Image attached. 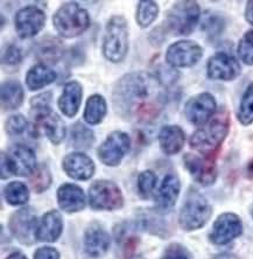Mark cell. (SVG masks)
<instances>
[{
    "label": "cell",
    "mask_w": 253,
    "mask_h": 259,
    "mask_svg": "<svg viewBox=\"0 0 253 259\" xmlns=\"http://www.w3.org/2000/svg\"><path fill=\"white\" fill-rule=\"evenodd\" d=\"M164 82L158 74L129 72L116 83L112 91L113 109L129 120H148L162 110Z\"/></svg>",
    "instance_id": "obj_1"
},
{
    "label": "cell",
    "mask_w": 253,
    "mask_h": 259,
    "mask_svg": "<svg viewBox=\"0 0 253 259\" xmlns=\"http://www.w3.org/2000/svg\"><path fill=\"white\" fill-rule=\"evenodd\" d=\"M53 100L52 94L42 93L30 100V106H32V118L35 123L44 128L46 136L53 144L59 145L66 138V124L61 119V117L54 112L51 108V102Z\"/></svg>",
    "instance_id": "obj_2"
},
{
    "label": "cell",
    "mask_w": 253,
    "mask_h": 259,
    "mask_svg": "<svg viewBox=\"0 0 253 259\" xmlns=\"http://www.w3.org/2000/svg\"><path fill=\"white\" fill-rule=\"evenodd\" d=\"M53 24L60 36L71 39L79 36L90 26V15L77 3L63 4L53 17Z\"/></svg>",
    "instance_id": "obj_3"
},
{
    "label": "cell",
    "mask_w": 253,
    "mask_h": 259,
    "mask_svg": "<svg viewBox=\"0 0 253 259\" xmlns=\"http://www.w3.org/2000/svg\"><path fill=\"white\" fill-rule=\"evenodd\" d=\"M129 52V25L122 15H113L107 21L104 40H103V55L110 62L119 63L126 58Z\"/></svg>",
    "instance_id": "obj_4"
},
{
    "label": "cell",
    "mask_w": 253,
    "mask_h": 259,
    "mask_svg": "<svg viewBox=\"0 0 253 259\" xmlns=\"http://www.w3.org/2000/svg\"><path fill=\"white\" fill-rule=\"evenodd\" d=\"M229 132V118L225 115L216 116L206 121L191 136L190 146L203 154L216 151Z\"/></svg>",
    "instance_id": "obj_5"
},
{
    "label": "cell",
    "mask_w": 253,
    "mask_h": 259,
    "mask_svg": "<svg viewBox=\"0 0 253 259\" xmlns=\"http://www.w3.org/2000/svg\"><path fill=\"white\" fill-rule=\"evenodd\" d=\"M213 208L208 200L198 193L190 189L183 203L179 216V223L187 231L201 229L212 217Z\"/></svg>",
    "instance_id": "obj_6"
},
{
    "label": "cell",
    "mask_w": 253,
    "mask_h": 259,
    "mask_svg": "<svg viewBox=\"0 0 253 259\" xmlns=\"http://www.w3.org/2000/svg\"><path fill=\"white\" fill-rule=\"evenodd\" d=\"M200 17L201 9L196 2H178L168 11L164 25L174 35H189L196 27Z\"/></svg>",
    "instance_id": "obj_7"
},
{
    "label": "cell",
    "mask_w": 253,
    "mask_h": 259,
    "mask_svg": "<svg viewBox=\"0 0 253 259\" xmlns=\"http://www.w3.org/2000/svg\"><path fill=\"white\" fill-rule=\"evenodd\" d=\"M36 169L35 152L26 145L18 144L9 153H2V179L10 175L27 177Z\"/></svg>",
    "instance_id": "obj_8"
},
{
    "label": "cell",
    "mask_w": 253,
    "mask_h": 259,
    "mask_svg": "<svg viewBox=\"0 0 253 259\" xmlns=\"http://www.w3.org/2000/svg\"><path fill=\"white\" fill-rule=\"evenodd\" d=\"M89 203L96 210H117L124 205V196L112 181L98 180L89 188Z\"/></svg>",
    "instance_id": "obj_9"
},
{
    "label": "cell",
    "mask_w": 253,
    "mask_h": 259,
    "mask_svg": "<svg viewBox=\"0 0 253 259\" xmlns=\"http://www.w3.org/2000/svg\"><path fill=\"white\" fill-rule=\"evenodd\" d=\"M130 147H131L130 137L122 131H113L99 146L97 154L104 165L116 167L128 154Z\"/></svg>",
    "instance_id": "obj_10"
},
{
    "label": "cell",
    "mask_w": 253,
    "mask_h": 259,
    "mask_svg": "<svg viewBox=\"0 0 253 259\" xmlns=\"http://www.w3.org/2000/svg\"><path fill=\"white\" fill-rule=\"evenodd\" d=\"M203 49L191 40H181L170 46L166 52V61L174 68L193 67L201 60Z\"/></svg>",
    "instance_id": "obj_11"
},
{
    "label": "cell",
    "mask_w": 253,
    "mask_h": 259,
    "mask_svg": "<svg viewBox=\"0 0 253 259\" xmlns=\"http://www.w3.org/2000/svg\"><path fill=\"white\" fill-rule=\"evenodd\" d=\"M46 24L44 11L35 6H26L19 10L14 18V26L20 39H30L39 34Z\"/></svg>",
    "instance_id": "obj_12"
},
{
    "label": "cell",
    "mask_w": 253,
    "mask_h": 259,
    "mask_svg": "<svg viewBox=\"0 0 253 259\" xmlns=\"http://www.w3.org/2000/svg\"><path fill=\"white\" fill-rule=\"evenodd\" d=\"M36 216L30 208H22L13 212L10 219V230L22 244L30 245L36 239Z\"/></svg>",
    "instance_id": "obj_13"
},
{
    "label": "cell",
    "mask_w": 253,
    "mask_h": 259,
    "mask_svg": "<svg viewBox=\"0 0 253 259\" xmlns=\"http://www.w3.org/2000/svg\"><path fill=\"white\" fill-rule=\"evenodd\" d=\"M216 100L212 94L202 93L187 102L185 113L187 119L194 125H204L216 112Z\"/></svg>",
    "instance_id": "obj_14"
},
{
    "label": "cell",
    "mask_w": 253,
    "mask_h": 259,
    "mask_svg": "<svg viewBox=\"0 0 253 259\" xmlns=\"http://www.w3.org/2000/svg\"><path fill=\"white\" fill-rule=\"evenodd\" d=\"M241 231L243 226L239 217L232 212H225L215 221L210 239L215 244L224 245L240 236Z\"/></svg>",
    "instance_id": "obj_15"
},
{
    "label": "cell",
    "mask_w": 253,
    "mask_h": 259,
    "mask_svg": "<svg viewBox=\"0 0 253 259\" xmlns=\"http://www.w3.org/2000/svg\"><path fill=\"white\" fill-rule=\"evenodd\" d=\"M241 68L238 61L227 53H218L208 61L206 74L212 79L232 81L240 75Z\"/></svg>",
    "instance_id": "obj_16"
},
{
    "label": "cell",
    "mask_w": 253,
    "mask_h": 259,
    "mask_svg": "<svg viewBox=\"0 0 253 259\" xmlns=\"http://www.w3.org/2000/svg\"><path fill=\"white\" fill-rule=\"evenodd\" d=\"M186 168L189 170L191 177L203 186H210L216 181L217 169L212 160L197 157L195 154H186L185 159Z\"/></svg>",
    "instance_id": "obj_17"
},
{
    "label": "cell",
    "mask_w": 253,
    "mask_h": 259,
    "mask_svg": "<svg viewBox=\"0 0 253 259\" xmlns=\"http://www.w3.org/2000/svg\"><path fill=\"white\" fill-rule=\"evenodd\" d=\"M62 166L69 177L78 181L89 180L95 174L94 161L82 152H72L66 155Z\"/></svg>",
    "instance_id": "obj_18"
},
{
    "label": "cell",
    "mask_w": 253,
    "mask_h": 259,
    "mask_svg": "<svg viewBox=\"0 0 253 259\" xmlns=\"http://www.w3.org/2000/svg\"><path fill=\"white\" fill-rule=\"evenodd\" d=\"M110 236L101 224L93 223L84 234V250L93 258L103 257L110 247Z\"/></svg>",
    "instance_id": "obj_19"
},
{
    "label": "cell",
    "mask_w": 253,
    "mask_h": 259,
    "mask_svg": "<svg viewBox=\"0 0 253 259\" xmlns=\"http://www.w3.org/2000/svg\"><path fill=\"white\" fill-rule=\"evenodd\" d=\"M57 202L63 211L72 214L86 207V195L77 185L64 184L57 189Z\"/></svg>",
    "instance_id": "obj_20"
},
{
    "label": "cell",
    "mask_w": 253,
    "mask_h": 259,
    "mask_svg": "<svg viewBox=\"0 0 253 259\" xmlns=\"http://www.w3.org/2000/svg\"><path fill=\"white\" fill-rule=\"evenodd\" d=\"M63 220L57 210H51L42 217L37 227L36 239L39 242H55L62 234Z\"/></svg>",
    "instance_id": "obj_21"
},
{
    "label": "cell",
    "mask_w": 253,
    "mask_h": 259,
    "mask_svg": "<svg viewBox=\"0 0 253 259\" xmlns=\"http://www.w3.org/2000/svg\"><path fill=\"white\" fill-rule=\"evenodd\" d=\"M83 97V88L77 81L68 82L63 88V93L59 98V108L63 115L69 118L78 112Z\"/></svg>",
    "instance_id": "obj_22"
},
{
    "label": "cell",
    "mask_w": 253,
    "mask_h": 259,
    "mask_svg": "<svg viewBox=\"0 0 253 259\" xmlns=\"http://www.w3.org/2000/svg\"><path fill=\"white\" fill-rule=\"evenodd\" d=\"M186 136L183 130L176 125H167L159 133L160 147L166 154L179 153L185 145Z\"/></svg>",
    "instance_id": "obj_23"
},
{
    "label": "cell",
    "mask_w": 253,
    "mask_h": 259,
    "mask_svg": "<svg viewBox=\"0 0 253 259\" xmlns=\"http://www.w3.org/2000/svg\"><path fill=\"white\" fill-rule=\"evenodd\" d=\"M56 71L49 64L39 63L33 66L26 75V85L29 90L37 91L55 82Z\"/></svg>",
    "instance_id": "obj_24"
},
{
    "label": "cell",
    "mask_w": 253,
    "mask_h": 259,
    "mask_svg": "<svg viewBox=\"0 0 253 259\" xmlns=\"http://www.w3.org/2000/svg\"><path fill=\"white\" fill-rule=\"evenodd\" d=\"M25 98L24 88L17 81H6L2 84L3 111H14L20 108Z\"/></svg>",
    "instance_id": "obj_25"
},
{
    "label": "cell",
    "mask_w": 253,
    "mask_h": 259,
    "mask_svg": "<svg viewBox=\"0 0 253 259\" xmlns=\"http://www.w3.org/2000/svg\"><path fill=\"white\" fill-rule=\"evenodd\" d=\"M180 190H181V184L179 178L173 174L167 175L163 179L158 193V203L160 207L164 210L173 208L178 201Z\"/></svg>",
    "instance_id": "obj_26"
},
{
    "label": "cell",
    "mask_w": 253,
    "mask_h": 259,
    "mask_svg": "<svg viewBox=\"0 0 253 259\" xmlns=\"http://www.w3.org/2000/svg\"><path fill=\"white\" fill-rule=\"evenodd\" d=\"M107 112V105L105 98L102 95H93L88 98L86 109H84L83 118L88 124L97 125L102 123Z\"/></svg>",
    "instance_id": "obj_27"
},
{
    "label": "cell",
    "mask_w": 253,
    "mask_h": 259,
    "mask_svg": "<svg viewBox=\"0 0 253 259\" xmlns=\"http://www.w3.org/2000/svg\"><path fill=\"white\" fill-rule=\"evenodd\" d=\"M63 54L62 44L55 37H46L36 45V56L37 59L48 63L57 62Z\"/></svg>",
    "instance_id": "obj_28"
},
{
    "label": "cell",
    "mask_w": 253,
    "mask_h": 259,
    "mask_svg": "<svg viewBox=\"0 0 253 259\" xmlns=\"http://www.w3.org/2000/svg\"><path fill=\"white\" fill-rule=\"evenodd\" d=\"M95 143V135L89 127L79 123L72 125L70 131V144L76 150H89Z\"/></svg>",
    "instance_id": "obj_29"
},
{
    "label": "cell",
    "mask_w": 253,
    "mask_h": 259,
    "mask_svg": "<svg viewBox=\"0 0 253 259\" xmlns=\"http://www.w3.org/2000/svg\"><path fill=\"white\" fill-rule=\"evenodd\" d=\"M159 14V6L152 0H141L138 3L136 20L141 28H146L155 21Z\"/></svg>",
    "instance_id": "obj_30"
},
{
    "label": "cell",
    "mask_w": 253,
    "mask_h": 259,
    "mask_svg": "<svg viewBox=\"0 0 253 259\" xmlns=\"http://www.w3.org/2000/svg\"><path fill=\"white\" fill-rule=\"evenodd\" d=\"M4 197L11 205L26 204L29 200V190L22 182H11L4 189Z\"/></svg>",
    "instance_id": "obj_31"
},
{
    "label": "cell",
    "mask_w": 253,
    "mask_h": 259,
    "mask_svg": "<svg viewBox=\"0 0 253 259\" xmlns=\"http://www.w3.org/2000/svg\"><path fill=\"white\" fill-rule=\"evenodd\" d=\"M137 224L121 223L114 229V237L117 244L124 251H130L137 243Z\"/></svg>",
    "instance_id": "obj_32"
},
{
    "label": "cell",
    "mask_w": 253,
    "mask_h": 259,
    "mask_svg": "<svg viewBox=\"0 0 253 259\" xmlns=\"http://www.w3.org/2000/svg\"><path fill=\"white\" fill-rule=\"evenodd\" d=\"M237 117L243 125H250L253 123V83L246 88L243 97H241Z\"/></svg>",
    "instance_id": "obj_33"
},
{
    "label": "cell",
    "mask_w": 253,
    "mask_h": 259,
    "mask_svg": "<svg viewBox=\"0 0 253 259\" xmlns=\"http://www.w3.org/2000/svg\"><path fill=\"white\" fill-rule=\"evenodd\" d=\"M238 55L245 64L253 66V29L248 30L241 37L238 45Z\"/></svg>",
    "instance_id": "obj_34"
},
{
    "label": "cell",
    "mask_w": 253,
    "mask_h": 259,
    "mask_svg": "<svg viewBox=\"0 0 253 259\" xmlns=\"http://www.w3.org/2000/svg\"><path fill=\"white\" fill-rule=\"evenodd\" d=\"M29 124L22 115H13L6 120L5 130L11 137H19L28 131Z\"/></svg>",
    "instance_id": "obj_35"
},
{
    "label": "cell",
    "mask_w": 253,
    "mask_h": 259,
    "mask_svg": "<svg viewBox=\"0 0 253 259\" xmlns=\"http://www.w3.org/2000/svg\"><path fill=\"white\" fill-rule=\"evenodd\" d=\"M30 182L33 185V189L37 193L44 192V190L47 189L52 184V177L47 167L41 166L34 170L33 178L30 179Z\"/></svg>",
    "instance_id": "obj_36"
},
{
    "label": "cell",
    "mask_w": 253,
    "mask_h": 259,
    "mask_svg": "<svg viewBox=\"0 0 253 259\" xmlns=\"http://www.w3.org/2000/svg\"><path fill=\"white\" fill-rule=\"evenodd\" d=\"M156 185V177L152 170H145L138 178V188H139L140 195L144 199L153 193Z\"/></svg>",
    "instance_id": "obj_37"
},
{
    "label": "cell",
    "mask_w": 253,
    "mask_h": 259,
    "mask_svg": "<svg viewBox=\"0 0 253 259\" xmlns=\"http://www.w3.org/2000/svg\"><path fill=\"white\" fill-rule=\"evenodd\" d=\"M22 52L17 45H9L4 48L2 55V63L4 66H18L22 61Z\"/></svg>",
    "instance_id": "obj_38"
},
{
    "label": "cell",
    "mask_w": 253,
    "mask_h": 259,
    "mask_svg": "<svg viewBox=\"0 0 253 259\" xmlns=\"http://www.w3.org/2000/svg\"><path fill=\"white\" fill-rule=\"evenodd\" d=\"M161 259H190L187 250L180 244H171L164 250Z\"/></svg>",
    "instance_id": "obj_39"
},
{
    "label": "cell",
    "mask_w": 253,
    "mask_h": 259,
    "mask_svg": "<svg viewBox=\"0 0 253 259\" xmlns=\"http://www.w3.org/2000/svg\"><path fill=\"white\" fill-rule=\"evenodd\" d=\"M34 259H60L59 251L51 246H44L37 249Z\"/></svg>",
    "instance_id": "obj_40"
},
{
    "label": "cell",
    "mask_w": 253,
    "mask_h": 259,
    "mask_svg": "<svg viewBox=\"0 0 253 259\" xmlns=\"http://www.w3.org/2000/svg\"><path fill=\"white\" fill-rule=\"evenodd\" d=\"M245 19L248 24L253 26V2H248L245 9Z\"/></svg>",
    "instance_id": "obj_41"
},
{
    "label": "cell",
    "mask_w": 253,
    "mask_h": 259,
    "mask_svg": "<svg viewBox=\"0 0 253 259\" xmlns=\"http://www.w3.org/2000/svg\"><path fill=\"white\" fill-rule=\"evenodd\" d=\"M214 259H239V258L232 253H221L215 257Z\"/></svg>",
    "instance_id": "obj_42"
},
{
    "label": "cell",
    "mask_w": 253,
    "mask_h": 259,
    "mask_svg": "<svg viewBox=\"0 0 253 259\" xmlns=\"http://www.w3.org/2000/svg\"><path fill=\"white\" fill-rule=\"evenodd\" d=\"M6 259H27V257L25 256L24 253H21V252H19V251H17V252L11 253Z\"/></svg>",
    "instance_id": "obj_43"
},
{
    "label": "cell",
    "mask_w": 253,
    "mask_h": 259,
    "mask_svg": "<svg viewBox=\"0 0 253 259\" xmlns=\"http://www.w3.org/2000/svg\"><path fill=\"white\" fill-rule=\"evenodd\" d=\"M248 172H250L253 175V161L248 165Z\"/></svg>",
    "instance_id": "obj_44"
},
{
    "label": "cell",
    "mask_w": 253,
    "mask_h": 259,
    "mask_svg": "<svg viewBox=\"0 0 253 259\" xmlns=\"http://www.w3.org/2000/svg\"><path fill=\"white\" fill-rule=\"evenodd\" d=\"M133 259H144V258H141V257H136V258H133Z\"/></svg>",
    "instance_id": "obj_45"
},
{
    "label": "cell",
    "mask_w": 253,
    "mask_h": 259,
    "mask_svg": "<svg viewBox=\"0 0 253 259\" xmlns=\"http://www.w3.org/2000/svg\"><path fill=\"white\" fill-rule=\"evenodd\" d=\"M252 217H253V207H252Z\"/></svg>",
    "instance_id": "obj_46"
}]
</instances>
